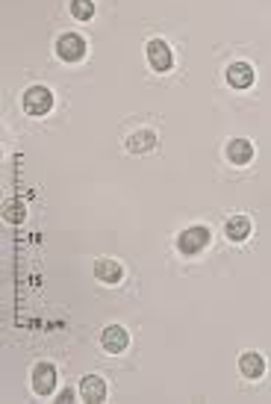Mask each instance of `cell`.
I'll return each instance as SVG.
<instances>
[{
    "instance_id": "7",
    "label": "cell",
    "mask_w": 271,
    "mask_h": 404,
    "mask_svg": "<svg viewBox=\"0 0 271 404\" xmlns=\"http://www.w3.org/2000/svg\"><path fill=\"white\" fill-rule=\"evenodd\" d=\"M80 396H83V401H89V404L107 401V381L100 375H86L80 381Z\"/></svg>"
},
{
    "instance_id": "15",
    "label": "cell",
    "mask_w": 271,
    "mask_h": 404,
    "mask_svg": "<svg viewBox=\"0 0 271 404\" xmlns=\"http://www.w3.org/2000/svg\"><path fill=\"white\" fill-rule=\"evenodd\" d=\"M4 218H6V222H21V218H24V207L21 204H6Z\"/></svg>"
},
{
    "instance_id": "14",
    "label": "cell",
    "mask_w": 271,
    "mask_h": 404,
    "mask_svg": "<svg viewBox=\"0 0 271 404\" xmlns=\"http://www.w3.org/2000/svg\"><path fill=\"white\" fill-rule=\"evenodd\" d=\"M71 15L77 21H92L95 4H92V0H71Z\"/></svg>"
},
{
    "instance_id": "11",
    "label": "cell",
    "mask_w": 271,
    "mask_h": 404,
    "mask_svg": "<svg viewBox=\"0 0 271 404\" xmlns=\"http://www.w3.org/2000/svg\"><path fill=\"white\" fill-rule=\"evenodd\" d=\"M227 83L233 89H248L253 83V65L248 62H233L227 69Z\"/></svg>"
},
{
    "instance_id": "9",
    "label": "cell",
    "mask_w": 271,
    "mask_h": 404,
    "mask_svg": "<svg viewBox=\"0 0 271 404\" xmlns=\"http://www.w3.org/2000/svg\"><path fill=\"white\" fill-rule=\"evenodd\" d=\"M239 372L248 378V381H257L265 375V360L263 355H257V351H245V355L239 357Z\"/></svg>"
},
{
    "instance_id": "8",
    "label": "cell",
    "mask_w": 271,
    "mask_h": 404,
    "mask_svg": "<svg viewBox=\"0 0 271 404\" xmlns=\"http://www.w3.org/2000/svg\"><path fill=\"white\" fill-rule=\"evenodd\" d=\"M95 278L100 280V283H118L124 278V268H121V263L118 260H107V257H100V260H95Z\"/></svg>"
},
{
    "instance_id": "16",
    "label": "cell",
    "mask_w": 271,
    "mask_h": 404,
    "mask_svg": "<svg viewBox=\"0 0 271 404\" xmlns=\"http://www.w3.org/2000/svg\"><path fill=\"white\" fill-rule=\"evenodd\" d=\"M59 401H74V390H62V393H59Z\"/></svg>"
},
{
    "instance_id": "13",
    "label": "cell",
    "mask_w": 271,
    "mask_h": 404,
    "mask_svg": "<svg viewBox=\"0 0 271 404\" xmlns=\"http://www.w3.org/2000/svg\"><path fill=\"white\" fill-rule=\"evenodd\" d=\"M224 233H227V239H233V242H245V239L251 237V218H248V215H233V218H227Z\"/></svg>"
},
{
    "instance_id": "1",
    "label": "cell",
    "mask_w": 271,
    "mask_h": 404,
    "mask_svg": "<svg viewBox=\"0 0 271 404\" xmlns=\"http://www.w3.org/2000/svg\"><path fill=\"white\" fill-rule=\"evenodd\" d=\"M210 245V230L203 227V225H195V227H186L180 237H177V251L186 257H195L200 254L203 248Z\"/></svg>"
},
{
    "instance_id": "3",
    "label": "cell",
    "mask_w": 271,
    "mask_h": 404,
    "mask_svg": "<svg viewBox=\"0 0 271 404\" xmlns=\"http://www.w3.org/2000/svg\"><path fill=\"white\" fill-rule=\"evenodd\" d=\"M30 378H32V390H36V396H50L56 390V384H59V375H56L54 363H36Z\"/></svg>"
},
{
    "instance_id": "5",
    "label": "cell",
    "mask_w": 271,
    "mask_h": 404,
    "mask_svg": "<svg viewBox=\"0 0 271 404\" xmlns=\"http://www.w3.org/2000/svg\"><path fill=\"white\" fill-rule=\"evenodd\" d=\"M145 54H147V62H150V69L154 71H168L174 65L171 47H168V42H162V39H150L145 44Z\"/></svg>"
},
{
    "instance_id": "10",
    "label": "cell",
    "mask_w": 271,
    "mask_h": 404,
    "mask_svg": "<svg viewBox=\"0 0 271 404\" xmlns=\"http://www.w3.org/2000/svg\"><path fill=\"white\" fill-rule=\"evenodd\" d=\"M154 145H157V133L154 130H136V133H130L127 142H124V148L130 150V154H145V150H150Z\"/></svg>"
},
{
    "instance_id": "6",
    "label": "cell",
    "mask_w": 271,
    "mask_h": 404,
    "mask_svg": "<svg viewBox=\"0 0 271 404\" xmlns=\"http://www.w3.org/2000/svg\"><path fill=\"white\" fill-rule=\"evenodd\" d=\"M100 345H104L107 355H124L130 348V333L121 325H109L104 333H100Z\"/></svg>"
},
{
    "instance_id": "4",
    "label": "cell",
    "mask_w": 271,
    "mask_h": 404,
    "mask_svg": "<svg viewBox=\"0 0 271 404\" xmlns=\"http://www.w3.org/2000/svg\"><path fill=\"white\" fill-rule=\"evenodd\" d=\"M56 54L65 62H80L83 57H86V39L77 36V32H62V36L56 39Z\"/></svg>"
},
{
    "instance_id": "2",
    "label": "cell",
    "mask_w": 271,
    "mask_h": 404,
    "mask_svg": "<svg viewBox=\"0 0 271 404\" xmlns=\"http://www.w3.org/2000/svg\"><path fill=\"white\" fill-rule=\"evenodd\" d=\"M54 109V92L47 86H32L24 92V112L32 115V119H39V115H47Z\"/></svg>"
},
{
    "instance_id": "12",
    "label": "cell",
    "mask_w": 271,
    "mask_h": 404,
    "mask_svg": "<svg viewBox=\"0 0 271 404\" xmlns=\"http://www.w3.org/2000/svg\"><path fill=\"white\" fill-rule=\"evenodd\" d=\"M227 160L233 165H248L253 160V145L248 139H230L227 142Z\"/></svg>"
}]
</instances>
